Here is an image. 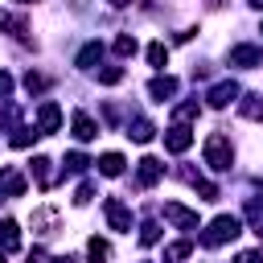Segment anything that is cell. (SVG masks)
<instances>
[{"label": "cell", "mask_w": 263, "mask_h": 263, "mask_svg": "<svg viewBox=\"0 0 263 263\" xmlns=\"http://www.w3.org/2000/svg\"><path fill=\"white\" fill-rule=\"evenodd\" d=\"M49 164H53V160H45V156H37V160H33V177H37V185H41V189H49V185H53V168H49Z\"/></svg>", "instance_id": "cell-20"}, {"label": "cell", "mask_w": 263, "mask_h": 263, "mask_svg": "<svg viewBox=\"0 0 263 263\" xmlns=\"http://www.w3.org/2000/svg\"><path fill=\"white\" fill-rule=\"evenodd\" d=\"M33 136H37V132H29V127H16V136H12V148H29V144H33Z\"/></svg>", "instance_id": "cell-31"}, {"label": "cell", "mask_w": 263, "mask_h": 263, "mask_svg": "<svg viewBox=\"0 0 263 263\" xmlns=\"http://www.w3.org/2000/svg\"><path fill=\"white\" fill-rule=\"evenodd\" d=\"M0 29H8L12 37H29V25H25V16H16V12H0Z\"/></svg>", "instance_id": "cell-16"}, {"label": "cell", "mask_w": 263, "mask_h": 263, "mask_svg": "<svg viewBox=\"0 0 263 263\" xmlns=\"http://www.w3.org/2000/svg\"><path fill=\"white\" fill-rule=\"evenodd\" d=\"M0 247H4V251H21V230H16L12 218L0 222Z\"/></svg>", "instance_id": "cell-15"}, {"label": "cell", "mask_w": 263, "mask_h": 263, "mask_svg": "<svg viewBox=\"0 0 263 263\" xmlns=\"http://www.w3.org/2000/svg\"><path fill=\"white\" fill-rule=\"evenodd\" d=\"M58 123H62V111H58V103H49V99H45V103L37 107V132H41V136H53V132H58Z\"/></svg>", "instance_id": "cell-5"}, {"label": "cell", "mask_w": 263, "mask_h": 263, "mask_svg": "<svg viewBox=\"0 0 263 263\" xmlns=\"http://www.w3.org/2000/svg\"><path fill=\"white\" fill-rule=\"evenodd\" d=\"M0 263H4V255H0Z\"/></svg>", "instance_id": "cell-39"}, {"label": "cell", "mask_w": 263, "mask_h": 263, "mask_svg": "<svg viewBox=\"0 0 263 263\" xmlns=\"http://www.w3.org/2000/svg\"><path fill=\"white\" fill-rule=\"evenodd\" d=\"M160 177H164V164H160L156 156H144V160H140V168H136V181H140L144 189H152Z\"/></svg>", "instance_id": "cell-8"}, {"label": "cell", "mask_w": 263, "mask_h": 263, "mask_svg": "<svg viewBox=\"0 0 263 263\" xmlns=\"http://www.w3.org/2000/svg\"><path fill=\"white\" fill-rule=\"evenodd\" d=\"M127 136H132L136 144H148V140L156 136V127H152L148 119H136V123H127Z\"/></svg>", "instance_id": "cell-19"}, {"label": "cell", "mask_w": 263, "mask_h": 263, "mask_svg": "<svg viewBox=\"0 0 263 263\" xmlns=\"http://www.w3.org/2000/svg\"><path fill=\"white\" fill-rule=\"evenodd\" d=\"M205 164H210L214 173H226V168L234 164V148H230V140H226L222 132L205 136Z\"/></svg>", "instance_id": "cell-2"}, {"label": "cell", "mask_w": 263, "mask_h": 263, "mask_svg": "<svg viewBox=\"0 0 263 263\" xmlns=\"http://www.w3.org/2000/svg\"><path fill=\"white\" fill-rule=\"evenodd\" d=\"M95 164H99V173H103V177H119V173H123V164H127V160H123V156H119V152H103V156H99V160H95Z\"/></svg>", "instance_id": "cell-13"}, {"label": "cell", "mask_w": 263, "mask_h": 263, "mask_svg": "<svg viewBox=\"0 0 263 263\" xmlns=\"http://www.w3.org/2000/svg\"><path fill=\"white\" fill-rule=\"evenodd\" d=\"M234 99H238V82H218V86H210V95H205V103H210L214 111L230 107Z\"/></svg>", "instance_id": "cell-4"}, {"label": "cell", "mask_w": 263, "mask_h": 263, "mask_svg": "<svg viewBox=\"0 0 263 263\" xmlns=\"http://www.w3.org/2000/svg\"><path fill=\"white\" fill-rule=\"evenodd\" d=\"M197 111H201V107H197V99H185V103H177L173 119H177V123H189V119H197Z\"/></svg>", "instance_id": "cell-23"}, {"label": "cell", "mask_w": 263, "mask_h": 263, "mask_svg": "<svg viewBox=\"0 0 263 263\" xmlns=\"http://www.w3.org/2000/svg\"><path fill=\"white\" fill-rule=\"evenodd\" d=\"M107 4H111V8H123V4H132V0H107Z\"/></svg>", "instance_id": "cell-36"}, {"label": "cell", "mask_w": 263, "mask_h": 263, "mask_svg": "<svg viewBox=\"0 0 263 263\" xmlns=\"http://www.w3.org/2000/svg\"><path fill=\"white\" fill-rule=\"evenodd\" d=\"M156 238H160V226H156V222H144V226H140V242H144V247H152Z\"/></svg>", "instance_id": "cell-27"}, {"label": "cell", "mask_w": 263, "mask_h": 263, "mask_svg": "<svg viewBox=\"0 0 263 263\" xmlns=\"http://www.w3.org/2000/svg\"><path fill=\"white\" fill-rule=\"evenodd\" d=\"M238 234H242V222H238L234 214H222V218H214V222L205 226L201 247H222V242H230V238H238Z\"/></svg>", "instance_id": "cell-1"}, {"label": "cell", "mask_w": 263, "mask_h": 263, "mask_svg": "<svg viewBox=\"0 0 263 263\" xmlns=\"http://www.w3.org/2000/svg\"><path fill=\"white\" fill-rule=\"evenodd\" d=\"M189 251H193V242H173V247H164V263H181V259H189Z\"/></svg>", "instance_id": "cell-24"}, {"label": "cell", "mask_w": 263, "mask_h": 263, "mask_svg": "<svg viewBox=\"0 0 263 263\" xmlns=\"http://www.w3.org/2000/svg\"><path fill=\"white\" fill-rule=\"evenodd\" d=\"M164 218H168L173 226H181V230H197V214L185 210L181 201H164Z\"/></svg>", "instance_id": "cell-6"}, {"label": "cell", "mask_w": 263, "mask_h": 263, "mask_svg": "<svg viewBox=\"0 0 263 263\" xmlns=\"http://www.w3.org/2000/svg\"><path fill=\"white\" fill-rule=\"evenodd\" d=\"M25 90H29V95H37V90H45V78L29 70V74H25Z\"/></svg>", "instance_id": "cell-30"}, {"label": "cell", "mask_w": 263, "mask_h": 263, "mask_svg": "<svg viewBox=\"0 0 263 263\" xmlns=\"http://www.w3.org/2000/svg\"><path fill=\"white\" fill-rule=\"evenodd\" d=\"M90 197H95V185H90V181H82V185L74 189V205H86Z\"/></svg>", "instance_id": "cell-29"}, {"label": "cell", "mask_w": 263, "mask_h": 263, "mask_svg": "<svg viewBox=\"0 0 263 263\" xmlns=\"http://www.w3.org/2000/svg\"><path fill=\"white\" fill-rule=\"evenodd\" d=\"M193 185H197V193H201L205 201H218V185H214V181H193Z\"/></svg>", "instance_id": "cell-32"}, {"label": "cell", "mask_w": 263, "mask_h": 263, "mask_svg": "<svg viewBox=\"0 0 263 263\" xmlns=\"http://www.w3.org/2000/svg\"><path fill=\"white\" fill-rule=\"evenodd\" d=\"M230 66L255 70V66H263V49H259V45H234V49H230Z\"/></svg>", "instance_id": "cell-7"}, {"label": "cell", "mask_w": 263, "mask_h": 263, "mask_svg": "<svg viewBox=\"0 0 263 263\" xmlns=\"http://www.w3.org/2000/svg\"><path fill=\"white\" fill-rule=\"evenodd\" d=\"M238 111H242L247 119H263V95H242Z\"/></svg>", "instance_id": "cell-21"}, {"label": "cell", "mask_w": 263, "mask_h": 263, "mask_svg": "<svg viewBox=\"0 0 263 263\" xmlns=\"http://www.w3.org/2000/svg\"><path fill=\"white\" fill-rule=\"evenodd\" d=\"M99 58H103V45H99V41L82 45V49H78V70H90V66L99 62Z\"/></svg>", "instance_id": "cell-18"}, {"label": "cell", "mask_w": 263, "mask_h": 263, "mask_svg": "<svg viewBox=\"0 0 263 263\" xmlns=\"http://www.w3.org/2000/svg\"><path fill=\"white\" fill-rule=\"evenodd\" d=\"M29 222H33V230H37V234H53V226H58V210H49V205H45V210H37Z\"/></svg>", "instance_id": "cell-14"}, {"label": "cell", "mask_w": 263, "mask_h": 263, "mask_svg": "<svg viewBox=\"0 0 263 263\" xmlns=\"http://www.w3.org/2000/svg\"><path fill=\"white\" fill-rule=\"evenodd\" d=\"M164 62H168V45L164 41H152L148 45V66L152 70H164Z\"/></svg>", "instance_id": "cell-22"}, {"label": "cell", "mask_w": 263, "mask_h": 263, "mask_svg": "<svg viewBox=\"0 0 263 263\" xmlns=\"http://www.w3.org/2000/svg\"><path fill=\"white\" fill-rule=\"evenodd\" d=\"M16 4H33V0H16Z\"/></svg>", "instance_id": "cell-38"}, {"label": "cell", "mask_w": 263, "mask_h": 263, "mask_svg": "<svg viewBox=\"0 0 263 263\" xmlns=\"http://www.w3.org/2000/svg\"><path fill=\"white\" fill-rule=\"evenodd\" d=\"M234 263H263V251H242Z\"/></svg>", "instance_id": "cell-33"}, {"label": "cell", "mask_w": 263, "mask_h": 263, "mask_svg": "<svg viewBox=\"0 0 263 263\" xmlns=\"http://www.w3.org/2000/svg\"><path fill=\"white\" fill-rule=\"evenodd\" d=\"M53 263H78V259H74V255H58Z\"/></svg>", "instance_id": "cell-35"}, {"label": "cell", "mask_w": 263, "mask_h": 263, "mask_svg": "<svg viewBox=\"0 0 263 263\" xmlns=\"http://www.w3.org/2000/svg\"><path fill=\"white\" fill-rule=\"evenodd\" d=\"M0 193L4 197H21L25 193V177L16 168H0Z\"/></svg>", "instance_id": "cell-11"}, {"label": "cell", "mask_w": 263, "mask_h": 263, "mask_svg": "<svg viewBox=\"0 0 263 263\" xmlns=\"http://www.w3.org/2000/svg\"><path fill=\"white\" fill-rule=\"evenodd\" d=\"M115 53H119V58H132V53H136V37H132V33H119V37H115Z\"/></svg>", "instance_id": "cell-25"}, {"label": "cell", "mask_w": 263, "mask_h": 263, "mask_svg": "<svg viewBox=\"0 0 263 263\" xmlns=\"http://www.w3.org/2000/svg\"><path fill=\"white\" fill-rule=\"evenodd\" d=\"M189 144H193V132H189L185 123H177V127H168V136H164V148H168V152H185Z\"/></svg>", "instance_id": "cell-10"}, {"label": "cell", "mask_w": 263, "mask_h": 263, "mask_svg": "<svg viewBox=\"0 0 263 263\" xmlns=\"http://www.w3.org/2000/svg\"><path fill=\"white\" fill-rule=\"evenodd\" d=\"M74 136H78L82 144H86V140H95V136H99V123H95L86 111H78V115H74Z\"/></svg>", "instance_id": "cell-12"}, {"label": "cell", "mask_w": 263, "mask_h": 263, "mask_svg": "<svg viewBox=\"0 0 263 263\" xmlns=\"http://www.w3.org/2000/svg\"><path fill=\"white\" fill-rule=\"evenodd\" d=\"M177 86H181L177 78H168V74H156V78L148 82V95H152L156 103H168V99L177 95Z\"/></svg>", "instance_id": "cell-9"}, {"label": "cell", "mask_w": 263, "mask_h": 263, "mask_svg": "<svg viewBox=\"0 0 263 263\" xmlns=\"http://www.w3.org/2000/svg\"><path fill=\"white\" fill-rule=\"evenodd\" d=\"M86 164H90V160H86L82 152H70V156H66V173H82Z\"/></svg>", "instance_id": "cell-28"}, {"label": "cell", "mask_w": 263, "mask_h": 263, "mask_svg": "<svg viewBox=\"0 0 263 263\" xmlns=\"http://www.w3.org/2000/svg\"><path fill=\"white\" fill-rule=\"evenodd\" d=\"M247 4H251V8H263V0H247Z\"/></svg>", "instance_id": "cell-37"}, {"label": "cell", "mask_w": 263, "mask_h": 263, "mask_svg": "<svg viewBox=\"0 0 263 263\" xmlns=\"http://www.w3.org/2000/svg\"><path fill=\"white\" fill-rule=\"evenodd\" d=\"M86 259H90V263H107V259H111V242H107V238H90V242H86Z\"/></svg>", "instance_id": "cell-17"}, {"label": "cell", "mask_w": 263, "mask_h": 263, "mask_svg": "<svg viewBox=\"0 0 263 263\" xmlns=\"http://www.w3.org/2000/svg\"><path fill=\"white\" fill-rule=\"evenodd\" d=\"M99 82H103V86H115V82H123V66H107V70H99Z\"/></svg>", "instance_id": "cell-26"}, {"label": "cell", "mask_w": 263, "mask_h": 263, "mask_svg": "<svg viewBox=\"0 0 263 263\" xmlns=\"http://www.w3.org/2000/svg\"><path fill=\"white\" fill-rule=\"evenodd\" d=\"M4 95H12V78L0 70V99H4Z\"/></svg>", "instance_id": "cell-34"}, {"label": "cell", "mask_w": 263, "mask_h": 263, "mask_svg": "<svg viewBox=\"0 0 263 263\" xmlns=\"http://www.w3.org/2000/svg\"><path fill=\"white\" fill-rule=\"evenodd\" d=\"M103 214H107V226H111V230H119V234L132 230V210H127L119 197H107V201H103Z\"/></svg>", "instance_id": "cell-3"}]
</instances>
